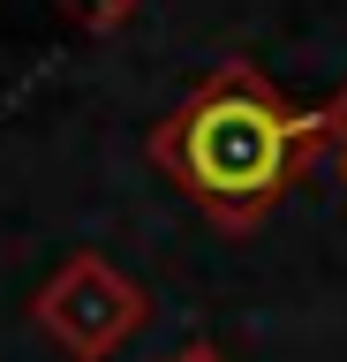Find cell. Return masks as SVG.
<instances>
[{
    "label": "cell",
    "instance_id": "6da1fadb",
    "mask_svg": "<svg viewBox=\"0 0 347 362\" xmlns=\"http://www.w3.org/2000/svg\"><path fill=\"white\" fill-rule=\"evenodd\" d=\"M332 121L340 113H295L257 68L227 61L174 121H159L151 158L204 211H219L227 226H249L257 211L279 204V189L302 174V158L332 136Z\"/></svg>",
    "mask_w": 347,
    "mask_h": 362
},
{
    "label": "cell",
    "instance_id": "7a4b0ae2",
    "mask_svg": "<svg viewBox=\"0 0 347 362\" xmlns=\"http://www.w3.org/2000/svg\"><path fill=\"white\" fill-rule=\"evenodd\" d=\"M143 317V302H136V287L129 279H114V264H98V257H76L61 279H53L46 294H38V325H46L69 355H106L129 325Z\"/></svg>",
    "mask_w": 347,
    "mask_h": 362
}]
</instances>
